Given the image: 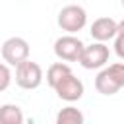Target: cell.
<instances>
[{"mask_svg": "<svg viewBox=\"0 0 124 124\" xmlns=\"http://www.w3.org/2000/svg\"><path fill=\"white\" fill-rule=\"evenodd\" d=\"M10 81H12L10 64H8V62H4V64L0 66V91H6V89H8V85H10Z\"/></svg>", "mask_w": 124, "mask_h": 124, "instance_id": "12", "label": "cell"}, {"mask_svg": "<svg viewBox=\"0 0 124 124\" xmlns=\"http://www.w3.org/2000/svg\"><path fill=\"white\" fill-rule=\"evenodd\" d=\"M89 33H91L93 41L107 43V41H110L118 35V21H114L112 17H97L91 23Z\"/></svg>", "mask_w": 124, "mask_h": 124, "instance_id": "8", "label": "cell"}, {"mask_svg": "<svg viewBox=\"0 0 124 124\" xmlns=\"http://www.w3.org/2000/svg\"><path fill=\"white\" fill-rule=\"evenodd\" d=\"M118 35H124V19L118 21Z\"/></svg>", "mask_w": 124, "mask_h": 124, "instance_id": "14", "label": "cell"}, {"mask_svg": "<svg viewBox=\"0 0 124 124\" xmlns=\"http://www.w3.org/2000/svg\"><path fill=\"white\" fill-rule=\"evenodd\" d=\"M114 52L118 58L124 60V35H116L114 37Z\"/></svg>", "mask_w": 124, "mask_h": 124, "instance_id": "13", "label": "cell"}, {"mask_svg": "<svg viewBox=\"0 0 124 124\" xmlns=\"http://www.w3.org/2000/svg\"><path fill=\"white\" fill-rule=\"evenodd\" d=\"M83 48H85V45L74 33L62 35L54 41V54L58 60H64V62H79Z\"/></svg>", "mask_w": 124, "mask_h": 124, "instance_id": "3", "label": "cell"}, {"mask_svg": "<svg viewBox=\"0 0 124 124\" xmlns=\"http://www.w3.org/2000/svg\"><path fill=\"white\" fill-rule=\"evenodd\" d=\"M85 116L79 108L76 107H64L58 114H56V124H83Z\"/></svg>", "mask_w": 124, "mask_h": 124, "instance_id": "11", "label": "cell"}, {"mask_svg": "<svg viewBox=\"0 0 124 124\" xmlns=\"http://www.w3.org/2000/svg\"><path fill=\"white\" fill-rule=\"evenodd\" d=\"M122 6H124V0H122Z\"/></svg>", "mask_w": 124, "mask_h": 124, "instance_id": "15", "label": "cell"}, {"mask_svg": "<svg viewBox=\"0 0 124 124\" xmlns=\"http://www.w3.org/2000/svg\"><path fill=\"white\" fill-rule=\"evenodd\" d=\"M124 87V62H114L105 68L95 78V89L101 95H114Z\"/></svg>", "mask_w": 124, "mask_h": 124, "instance_id": "1", "label": "cell"}, {"mask_svg": "<svg viewBox=\"0 0 124 124\" xmlns=\"http://www.w3.org/2000/svg\"><path fill=\"white\" fill-rule=\"evenodd\" d=\"M58 27L66 33H78L85 27L87 23V12L78 6V4H70V6H64L60 12H58Z\"/></svg>", "mask_w": 124, "mask_h": 124, "instance_id": "2", "label": "cell"}, {"mask_svg": "<svg viewBox=\"0 0 124 124\" xmlns=\"http://www.w3.org/2000/svg\"><path fill=\"white\" fill-rule=\"evenodd\" d=\"M29 58V43L23 37H10L2 43V60L10 66H17Z\"/></svg>", "mask_w": 124, "mask_h": 124, "instance_id": "6", "label": "cell"}, {"mask_svg": "<svg viewBox=\"0 0 124 124\" xmlns=\"http://www.w3.org/2000/svg\"><path fill=\"white\" fill-rule=\"evenodd\" d=\"M54 91H56L58 99L68 101V103H74V101H79V99L83 97L85 87H83V81H81L79 78H76L74 72H72V74H68V76L54 87Z\"/></svg>", "mask_w": 124, "mask_h": 124, "instance_id": "7", "label": "cell"}, {"mask_svg": "<svg viewBox=\"0 0 124 124\" xmlns=\"http://www.w3.org/2000/svg\"><path fill=\"white\" fill-rule=\"evenodd\" d=\"M23 112L17 105H2L0 107V122L2 124H23Z\"/></svg>", "mask_w": 124, "mask_h": 124, "instance_id": "10", "label": "cell"}, {"mask_svg": "<svg viewBox=\"0 0 124 124\" xmlns=\"http://www.w3.org/2000/svg\"><path fill=\"white\" fill-rule=\"evenodd\" d=\"M68 74H72V68L62 60V62H54V64H50L48 66V70H46V83L54 89Z\"/></svg>", "mask_w": 124, "mask_h": 124, "instance_id": "9", "label": "cell"}, {"mask_svg": "<svg viewBox=\"0 0 124 124\" xmlns=\"http://www.w3.org/2000/svg\"><path fill=\"white\" fill-rule=\"evenodd\" d=\"M43 81V68L33 60H23L16 66V83L21 89H37Z\"/></svg>", "mask_w": 124, "mask_h": 124, "instance_id": "5", "label": "cell"}, {"mask_svg": "<svg viewBox=\"0 0 124 124\" xmlns=\"http://www.w3.org/2000/svg\"><path fill=\"white\" fill-rule=\"evenodd\" d=\"M108 56H110V50L105 43L101 41H95L91 45H87L81 52V58H79V64L85 68V70H101L107 66L108 62Z\"/></svg>", "mask_w": 124, "mask_h": 124, "instance_id": "4", "label": "cell"}]
</instances>
